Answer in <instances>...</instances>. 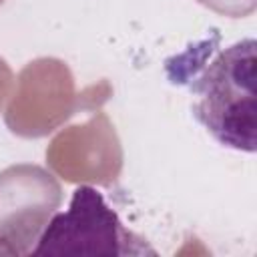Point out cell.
I'll return each mask as SVG.
<instances>
[{"instance_id": "7a4b0ae2", "label": "cell", "mask_w": 257, "mask_h": 257, "mask_svg": "<svg viewBox=\"0 0 257 257\" xmlns=\"http://www.w3.org/2000/svg\"><path fill=\"white\" fill-rule=\"evenodd\" d=\"M32 255H155L128 231L102 193L90 185L74 189L68 209L54 213L36 239Z\"/></svg>"}, {"instance_id": "6da1fadb", "label": "cell", "mask_w": 257, "mask_h": 257, "mask_svg": "<svg viewBox=\"0 0 257 257\" xmlns=\"http://www.w3.org/2000/svg\"><path fill=\"white\" fill-rule=\"evenodd\" d=\"M255 40L245 38L221 48L189 84L193 116L223 147L241 153L257 149Z\"/></svg>"}]
</instances>
